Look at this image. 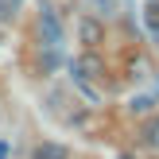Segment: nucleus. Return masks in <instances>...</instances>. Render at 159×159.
I'll return each instance as SVG.
<instances>
[{
    "label": "nucleus",
    "instance_id": "13",
    "mask_svg": "<svg viewBox=\"0 0 159 159\" xmlns=\"http://www.w3.org/2000/svg\"><path fill=\"white\" fill-rule=\"evenodd\" d=\"M16 4H23V0H16Z\"/></svg>",
    "mask_w": 159,
    "mask_h": 159
},
{
    "label": "nucleus",
    "instance_id": "1",
    "mask_svg": "<svg viewBox=\"0 0 159 159\" xmlns=\"http://www.w3.org/2000/svg\"><path fill=\"white\" fill-rule=\"evenodd\" d=\"M39 39H43V47H62V39H66L62 20H58V12H54L51 4L39 8Z\"/></svg>",
    "mask_w": 159,
    "mask_h": 159
},
{
    "label": "nucleus",
    "instance_id": "8",
    "mask_svg": "<svg viewBox=\"0 0 159 159\" xmlns=\"http://www.w3.org/2000/svg\"><path fill=\"white\" fill-rule=\"evenodd\" d=\"M155 97H159V93H136V97H132V105H128V109H132V113L140 116V113H148V109L155 105Z\"/></svg>",
    "mask_w": 159,
    "mask_h": 159
},
{
    "label": "nucleus",
    "instance_id": "3",
    "mask_svg": "<svg viewBox=\"0 0 159 159\" xmlns=\"http://www.w3.org/2000/svg\"><path fill=\"white\" fill-rule=\"evenodd\" d=\"M78 39L85 43V51H97V47L105 43V27H101V20L82 16V20H78Z\"/></svg>",
    "mask_w": 159,
    "mask_h": 159
},
{
    "label": "nucleus",
    "instance_id": "12",
    "mask_svg": "<svg viewBox=\"0 0 159 159\" xmlns=\"http://www.w3.org/2000/svg\"><path fill=\"white\" fill-rule=\"evenodd\" d=\"M120 159H136V155H120Z\"/></svg>",
    "mask_w": 159,
    "mask_h": 159
},
{
    "label": "nucleus",
    "instance_id": "2",
    "mask_svg": "<svg viewBox=\"0 0 159 159\" xmlns=\"http://www.w3.org/2000/svg\"><path fill=\"white\" fill-rule=\"evenodd\" d=\"M70 78H82V82H97V78H105V62H101V54L97 51L78 54V58L70 62Z\"/></svg>",
    "mask_w": 159,
    "mask_h": 159
},
{
    "label": "nucleus",
    "instance_id": "7",
    "mask_svg": "<svg viewBox=\"0 0 159 159\" xmlns=\"http://www.w3.org/2000/svg\"><path fill=\"white\" fill-rule=\"evenodd\" d=\"M144 23H148V31L159 39V0H148V8H144Z\"/></svg>",
    "mask_w": 159,
    "mask_h": 159
},
{
    "label": "nucleus",
    "instance_id": "11",
    "mask_svg": "<svg viewBox=\"0 0 159 159\" xmlns=\"http://www.w3.org/2000/svg\"><path fill=\"white\" fill-rule=\"evenodd\" d=\"M12 155V144H8V140H0V159H8Z\"/></svg>",
    "mask_w": 159,
    "mask_h": 159
},
{
    "label": "nucleus",
    "instance_id": "5",
    "mask_svg": "<svg viewBox=\"0 0 159 159\" xmlns=\"http://www.w3.org/2000/svg\"><path fill=\"white\" fill-rule=\"evenodd\" d=\"M62 62V47H47V54H39V74H54Z\"/></svg>",
    "mask_w": 159,
    "mask_h": 159
},
{
    "label": "nucleus",
    "instance_id": "10",
    "mask_svg": "<svg viewBox=\"0 0 159 159\" xmlns=\"http://www.w3.org/2000/svg\"><path fill=\"white\" fill-rule=\"evenodd\" d=\"M16 12H20V4H16V0H0V23L16 20Z\"/></svg>",
    "mask_w": 159,
    "mask_h": 159
},
{
    "label": "nucleus",
    "instance_id": "6",
    "mask_svg": "<svg viewBox=\"0 0 159 159\" xmlns=\"http://www.w3.org/2000/svg\"><path fill=\"white\" fill-rule=\"evenodd\" d=\"M93 4V12H101V16H120L124 8H128V0H89Z\"/></svg>",
    "mask_w": 159,
    "mask_h": 159
},
{
    "label": "nucleus",
    "instance_id": "4",
    "mask_svg": "<svg viewBox=\"0 0 159 159\" xmlns=\"http://www.w3.org/2000/svg\"><path fill=\"white\" fill-rule=\"evenodd\" d=\"M31 159H70V152L62 144H54V140H47V144H39L35 152H31Z\"/></svg>",
    "mask_w": 159,
    "mask_h": 159
},
{
    "label": "nucleus",
    "instance_id": "9",
    "mask_svg": "<svg viewBox=\"0 0 159 159\" xmlns=\"http://www.w3.org/2000/svg\"><path fill=\"white\" fill-rule=\"evenodd\" d=\"M144 144H148V148H155V152H159V113L152 116V124L144 128Z\"/></svg>",
    "mask_w": 159,
    "mask_h": 159
}]
</instances>
